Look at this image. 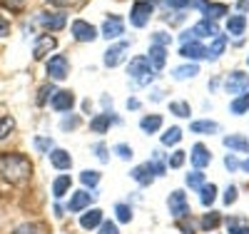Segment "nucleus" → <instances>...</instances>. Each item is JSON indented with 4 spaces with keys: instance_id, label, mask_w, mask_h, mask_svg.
I'll list each match as a JSON object with an SVG mask.
<instances>
[{
    "instance_id": "nucleus-34",
    "label": "nucleus",
    "mask_w": 249,
    "mask_h": 234,
    "mask_svg": "<svg viewBox=\"0 0 249 234\" xmlns=\"http://www.w3.org/2000/svg\"><path fill=\"white\" fill-rule=\"evenodd\" d=\"M80 182L85 184V187H97L100 172H95V169H85V172H80Z\"/></svg>"
},
{
    "instance_id": "nucleus-48",
    "label": "nucleus",
    "mask_w": 249,
    "mask_h": 234,
    "mask_svg": "<svg viewBox=\"0 0 249 234\" xmlns=\"http://www.w3.org/2000/svg\"><path fill=\"white\" fill-rule=\"evenodd\" d=\"M95 155H97V160H102V162H107V147L105 144H95Z\"/></svg>"
},
{
    "instance_id": "nucleus-35",
    "label": "nucleus",
    "mask_w": 249,
    "mask_h": 234,
    "mask_svg": "<svg viewBox=\"0 0 249 234\" xmlns=\"http://www.w3.org/2000/svg\"><path fill=\"white\" fill-rule=\"evenodd\" d=\"M184 182H187V187H190V189H199V187L204 184V175H202V169H195V172H190Z\"/></svg>"
},
{
    "instance_id": "nucleus-44",
    "label": "nucleus",
    "mask_w": 249,
    "mask_h": 234,
    "mask_svg": "<svg viewBox=\"0 0 249 234\" xmlns=\"http://www.w3.org/2000/svg\"><path fill=\"white\" fill-rule=\"evenodd\" d=\"M237 202V187L230 184L227 187V192H224V204H234Z\"/></svg>"
},
{
    "instance_id": "nucleus-17",
    "label": "nucleus",
    "mask_w": 249,
    "mask_h": 234,
    "mask_svg": "<svg viewBox=\"0 0 249 234\" xmlns=\"http://www.w3.org/2000/svg\"><path fill=\"white\" fill-rule=\"evenodd\" d=\"M192 37L197 40V37H207V35H210V37H217V23H214V20H202V23H197L192 30Z\"/></svg>"
},
{
    "instance_id": "nucleus-22",
    "label": "nucleus",
    "mask_w": 249,
    "mask_h": 234,
    "mask_svg": "<svg viewBox=\"0 0 249 234\" xmlns=\"http://www.w3.org/2000/svg\"><path fill=\"white\" fill-rule=\"evenodd\" d=\"M70 184H72L70 175H60V177L53 182V197H55V199H62V197L70 192Z\"/></svg>"
},
{
    "instance_id": "nucleus-43",
    "label": "nucleus",
    "mask_w": 249,
    "mask_h": 234,
    "mask_svg": "<svg viewBox=\"0 0 249 234\" xmlns=\"http://www.w3.org/2000/svg\"><path fill=\"white\" fill-rule=\"evenodd\" d=\"M152 45H162V48H167V45H170V35H167V33H155Z\"/></svg>"
},
{
    "instance_id": "nucleus-47",
    "label": "nucleus",
    "mask_w": 249,
    "mask_h": 234,
    "mask_svg": "<svg viewBox=\"0 0 249 234\" xmlns=\"http://www.w3.org/2000/svg\"><path fill=\"white\" fill-rule=\"evenodd\" d=\"M100 234H120V229H117L115 222H102L100 224Z\"/></svg>"
},
{
    "instance_id": "nucleus-27",
    "label": "nucleus",
    "mask_w": 249,
    "mask_h": 234,
    "mask_svg": "<svg viewBox=\"0 0 249 234\" xmlns=\"http://www.w3.org/2000/svg\"><path fill=\"white\" fill-rule=\"evenodd\" d=\"M247 28V18L244 15H232L230 20H227V33L230 35H242Z\"/></svg>"
},
{
    "instance_id": "nucleus-9",
    "label": "nucleus",
    "mask_w": 249,
    "mask_h": 234,
    "mask_svg": "<svg viewBox=\"0 0 249 234\" xmlns=\"http://www.w3.org/2000/svg\"><path fill=\"white\" fill-rule=\"evenodd\" d=\"M72 35L80 42H92L97 37V30L90 23H85V20H75V23H72Z\"/></svg>"
},
{
    "instance_id": "nucleus-4",
    "label": "nucleus",
    "mask_w": 249,
    "mask_h": 234,
    "mask_svg": "<svg viewBox=\"0 0 249 234\" xmlns=\"http://www.w3.org/2000/svg\"><path fill=\"white\" fill-rule=\"evenodd\" d=\"M152 15V3H147V0H137V3L132 5L130 10V23L135 28H144L147 25V20Z\"/></svg>"
},
{
    "instance_id": "nucleus-13",
    "label": "nucleus",
    "mask_w": 249,
    "mask_h": 234,
    "mask_svg": "<svg viewBox=\"0 0 249 234\" xmlns=\"http://www.w3.org/2000/svg\"><path fill=\"white\" fill-rule=\"evenodd\" d=\"M147 62L152 65V70H162L164 62H167V48H162V45H150Z\"/></svg>"
},
{
    "instance_id": "nucleus-3",
    "label": "nucleus",
    "mask_w": 249,
    "mask_h": 234,
    "mask_svg": "<svg viewBox=\"0 0 249 234\" xmlns=\"http://www.w3.org/2000/svg\"><path fill=\"white\" fill-rule=\"evenodd\" d=\"M167 207H170V215H172L175 219H184V217H190V202H187V197H184L182 189H175V192L170 195Z\"/></svg>"
},
{
    "instance_id": "nucleus-2",
    "label": "nucleus",
    "mask_w": 249,
    "mask_h": 234,
    "mask_svg": "<svg viewBox=\"0 0 249 234\" xmlns=\"http://www.w3.org/2000/svg\"><path fill=\"white\" fill-rule=\"evenodd\" d=\"M127 75L132 77V80H137L140 85H147V82H152V65L147 62V57L144 55H137L132 62H130V70H127Z\"/></svg>"
},
{
    "instance_id": "nucleus-14",
    "label": "nucleus",
    "mask_w": 249,
    "mask_h": 234,
    "mask_svg": "<svg viewBox=\"0 0 249 234\" xmlns=\"http://www.w3.org/2000/svg\"><path fill=\"white\" fill-rule=\"evenodd\" d=\"M95 197H97V195H90V192H85V189H80V192H75V195L70 197L68 209H70V212H82L85 207H90V202H92Z\"/></svg>"
},
{
    "instance_id": "nucleus-38",
    "label": "nucleus",
    "mask_w": 249,
    "mask_h": 234,
    "mask_svg": "<svg viewBox=\"0 0 249 234\" xmlns=\"http://www.w3.org/2000/svg\"><path fill=\"white\" fill-rule=\"evenodd\" d=\"M55 92H57V90H55V85H50V82H48V85H43V88H40V92H37V105H45Z\"/></svg>"
},
{
    "instance_id": "nucleus-50",
    "label": "nucleus",
    "mask_w": 249,
    "mask_h": 234,
    "mask_svg": "<svg viewBox=\"0 0 249 234\" xmlns=\"http://www.w3.org/2000/svg\"><path fill=\"white\" fill-rule=\"evenodd\" d=\"M224 167H227V169H232V172L239 167V162L234 160V155H227V157H224Z\"/></svg>"
},
{
    "instance_id": "nucleus-56",
    "label": "nucleus",
    "mask_w": 249,
    "mask_h": 234,
    "mask_svg": "<svg viewBox=\"0 0 249 234\" xmlns=\"http://www.w3.org/2000/svg\"><path fill=\"white\" fill-rule=\"evenodd\" d=\"M239 167H242V169H244V172H249V160H244V162H242V164H239Z\"/></svg>"
},
{
    "instance_id": "nucleus-40",
    "label": "nucleus",
    "mask_w": 249,
    "mask_h": 234,
    "mask_svg": "<svg viewBox=\"0 0 249 234\" xmlns=\"http://www.w3.org/2000/svg\"><path fill=\"white\" fill-rule=\"evenodd\" d=\"M115 215H117L120 222H130V219H132V209H130L127 204H117V207H115Z\"/></svg>"
},
{
    "instance_id": "nucleus-41",
    "label": "nucleus",
    "mask_w": 249,
    "mask_h": 234,
    "mask_svg": "<svg viewBox=\"0 0 249 234\" xmlns=\"http://www.w3.org/2000/svg\"><path fill=\"white\" fill-rule=\"evenodd\" d=\"M115 155L120 157V160H132V147H127V144H115Z\"/></svg>"
},
{
    "instance_id": "nucleus-5",
    "label": "nucleus",
    "mask_w": 249,
    "mask_h": 234,
    "mask_svg": "<svg viewBox=\"0 0 249 234\" xmlns=\"http://www.w3.org/2000/svg\"><path fill=\"white\" fill-rule=\"evenodd\" d=\"M45 70H48V75H50L53 80H65V77H68V70H70L68 57H65V55H53V57L48 60Z\"/></svg>"
},
{
    "instance_id": "nucleus-57",
    "label": "nucleus",
    "mask_w": 249,
    "mask_h": 234,
    "mask_svg": "<svg viewBox=\"0 0 249 234\" xmlns=\"http://www.w3.org/2000/svg\"><path fill=\"white\" fill-rule=\"evenodd\" d=\"M247 62H249V57H247Z\"/></svg>"
},
{
    "instance_id": "nucleus-19",
    "label": "nucleus",
    "mask_w": 249,
    "mask_h": 234,
    "mask_svg": "<svg viewBox=\"0 0 249 234\" xmlns=\"http://www.w3.org/2000/svg\"><path fill=\"white\" fill-rule=\"evenodd\" d=\"M179 55L187 57V60H202V57H204V45H199L197 40H192V42H182Z\"/></svg>"
},
{
    "instance_id": "nucleus-8",
    "label": "nucleus",
    "mask_w": 249,
    "mask_h": 234,
    "mask_svg": "<svg viewBox=\"0 0 249 234\" xmlns=\"http://www.w3.org/2000/svg\"><path fill=\"white\" fill-rule=\"evenodd\" d=\"M37 23L43 25L45 30H62V28H65V23H68V18L62 15V13H40Z\"/></svg>"
},
{
    "instance_id": "nucleus-16",
    "label": "nucleus",
    "mask_w": 249,
    "mask_h": 234,
    "mask_svg": "<svg viewBox=\"0 0 249 234\" xmlns=\"http://www.w3.org/2000/svg\"><path fill=\"white\" fill-rule=\"evenodd\" d=\"M190 160H192V164H195L197 169H202V167H207V164L212 162V155H210V150H207L204 144H195Z\"/></svg>"
},
{
    "instance_id": "nucleus-46",
    "label": "nucleus",
    "mask_w": 249,
    "mask_h": 234,
    "mask_svg": "<svg viewBox=\"0 0 249 234\" xmlns=\"http://www.w3.org/2000/svg\"><path fill=\"white\" fill-rule=\"evenodd\" d=\"M230 234H249V227L242 222H230Z\"/></svg>"
},
{
    "instance_id": "nucleus-42",
    "label": "nucleus",
    "mask_w": 249,
    "mask_h": 234,
    "mask_svg": "<svg viewBox=\"0 0 249 234\" xmlns=\"http://www.w3.org/2000/svg\"><path fill=\"white\" fill-rule=\"evenodd\" d=\"M182 164H184V152H182V150L172 152V157H170V167H172V169H179Z\"/></svg>"
},
{
    "instance_id": "nucleus-52",
    "label": "nucleus",
    "mask_w": 249,
    "mask_h": 234,
    "mask_svg": "<svg viewBox=\"0 0 249 234\" xmlns=\"http://www.w3.org/2000/svg\"><path fill=\"white\" fill-rule=\"evenodd\" d=\"M164 3H167L170 8H187V5H190V0H164Z\"/></svg>"
},
{
    "instance_id": "nucleus-33",
    "label": "nucleus",
    "mask_w": 249,
    "mask_h": 234,
    "mask_svg": "<svg viewBox=\"0 0 249 234\" xmlns=\"http://www.w3.org/2000/svg\"><path fill=\"white\" fill-rule=\"evenodd\" d=\"M179 140H182V130H179V127H170V130L162 135V144H167V147L170 144H177Z\"/></svg>"
},
{
    "instance_id": "nucleus-24",
    "label": "nucleus",
    "mask_w": 249,
    "mask_h": 234,
    "mask_svg": "<svg viewBox=\"0 0 249 234\" xmlns=\"http://www.w3.org/2000/svg\"><path fill=\"white\" fill-rule=\"evenodd\" d=\"M112 122H115V117H110L107 112H105V115H97V117L90 122V130L97 132V135H102V132H107V130H110V125H112Z\"/></svg>"
},
{
    "instance_id": "nucleus-29",
    "label": "nucleus",
    "mask_w": 249,
    "mask_h": 234,
    "mask_svg": "<svg viewBox=\"0 0 249 234\" xmlns=\"http://www.w3.org/2000/svg\"><path fill=\"white\" fill-rule=\"evenodd\" d=\"M140 127H142V132H157L160 127H162V117L160 115H150V117H142V122H140Z\"/></svg>"
},
{
    "instance_id": "nucleus-25",
    "label": "nucleus",
    "mask_w": 249,
    "mask_h": 234,
    "mask_svg": "<svg viewBox=\"0 0 249 234\" xmlns=\"http://www.w3.org/2000/svg\"><path fill=\"white\" fill-rule=\"evenodd\" d=\"M217 199V184H202L199 187V202L204 207H212Z\"/></svg>"
},
{
    "instance_id": "nucleus-18",
    "label": "nucleus",
    "mask_w": 249,
    "mask_h": 234,
    "mask_svg": "<svg viewBox=\"0 0 249 234\" xmlns=\"http://www.w3.org/2000/svg\"><path fill=\"white\" fill-rule=\"evenodd\" d=\"M127 42H120V45H115V48H110L107 53H105V65L107 68H115V65H120L122 62V57H124V53H127Z\"/></svg>"
},
{
    "instance_id": "nucleus-28",
    "label": "nucleus",
    "mask_w": 249,
    "mask_h": 234,
    "mask_svg": "<svg viewBox=\"0 0 249 234\" xmlns=\"http://www.w3.org/2000/svg\"><path fill=\"white\" fill-rule=\"evenodd\" d=\"M202 13L207 15V20H217V18L227 15V5H219V3H204Z\"/></svg>"
},
{
    "instance_id": "nucleus-7",
    "label": "nucleus",
    "mask_w": 249,
    "mask_h": 234,
    "mask_svg": "<svg viewBox=\"0 0 249 234\" xmlns=\"http://www.w3.org/2000/svg\"><path fill=\"white\" fill-rule=\"evenodd\" d=\"M55 48H57V40L53 35H40L37 42H35V48H33V57L35 60H45Z\"/></svg>"
},
{
    "instance_id": "nucleus-37",
    "label": "nucleus",
    "mask_w": 249,
    "mask_h": 234,
    "mask_svg": "<svg viewBox=\"0 0 249 234\" xmlns=\"http://www.w3.org/2000/svg\"><path fill=\"white\" fill-rule=\"evenodd\" d=\"M170 112L177 115V117H190L192 115V110H190L187 102H170Z\"/></svg>"
},
{
    "instance_id": "nucleus-10",
    "label": "nucleus",
    "mask_w": 249,
    "mask_h": 234,
    "mask_svg": "<svg viewBox=\"0 0 249 234\" xmlns=\"http://www.w3.org/2000/svg\"><path fill=\"white\" fill-rule=\"evenodd\" d=\"M124 33V23H122V18L120 15H110L105 23H102V35H105L107 40H115Z\"/></svg>"
},
{
    "instance_id": "nucleus-53",
    "label": "nucleus",
    "mask_w": 249,
    "mask_h": 234,
    "mask_svg": "<svg viewBox=\"0 0 249 234\" xmlns=\"http://www.w3.org/2000/svg\"><path fill=\"white\" fill-rule=\"evenodd\" d=\"M77 125H80V120L77 117H70V120H62L60 127H62V130H70V127H77Z\"/></svg>"
},
{
    "instance_id": "nucleus-36",
    "label": "nucleus",
    "mask_w": 249,
    "mask_h": 234,
    "mask_svg": "<svg viewBox=\"0 0 249 234\" xmlns=\"http://www.w3.org/2000/svg\"><path fill=\"white\" fill-rule=\"evenodd\" d=\"M219 222H222V217H219V212H210V215H204V219H202V229H217L219 227Z\"/></svg>"
},
{
    "instance_id": "nucleus-23",
    "label": "nucleus",
    "mask_w": 249,
    "mask_h": 234,
    "mask_svg": "<svg viewBox=\"0 0 249 234\" xmlns=\"http://www.w3.org/2000/svg\"><path fill=\"white\" fill-rule=\"evenodd\" d=\"M190 130L197 132V135H210V132H219V125L212 122V120H197L190 125Z\"/></svg>"
},
{
    "instance_id": "nucleus-11",
    "label": "nucleus",
    "mask_w": 249,
    "mask_h": 234,
    "mask_svg": "<svg viewBox=\"0 0 249 234\" xmlns=\"http://www.w3.org/2000/svg\"><path fill=\"white\" fill-rule=\"evenodd\" d=\"M48 157H50V164H53L55 169H70V167H72V157H70L68 150L53 147V150L48 152Z\"/></svg>"
},
{
    "instance_id": "nucleus-31",
    "label": "nucleus",
    "mask_w": 249,
    "mask_h": 234,
    "mask_svg": "<svg viewBox=\"0 0 249 234\" xmlns=\"http://www.w3.org/2000/svg\"><path fill=\"white\" fill-rule=\"evenodd\" d=\"M13 130H15V120L10 115H3L0 117V140H5Z\"/></svg>"
},
{
    "instance_id": "nucleus-39",
    "label": "nucleus",
    "mask_w": 249,
    "mask_h": 234,
    "mask_svg": "<svg viewBox=\"0 0 249 234\" xmlns=\"http://www.w3.org/2000/svg\"><path fill=\"white\" fill-rule=\"evenodd\" d=\"M13 234H43V229H40V224H33V222H25L13 229Z\"/></svg>"
},
{
    "instance_id": "nucleus-21",
    "label": "nucleus",
    "mask_w": 249,
    "mask_h": 234,
    "mask_svg": "<svg viewBox=\"0 0 249 234\" xmlns=\"http://www.w3.org/2000/svg\"><path fill=\"white\" fill-rule=\"evenodd\" d=\"M224 147H230V150H237V152H249V140L244 135H227L224 140Z\"/></svg>"
},
{
    "instance_id": "nucleus-26",
    "label": "nucleus",
    "mask_w": 249,
    "mask_h": 234,
    "mask_svg": "<svg viewBox=\"0 0 249 234\" xmlns=\"http://www.w3.org/2000/svg\"><path fill=\"white\" fill-rule=\"evenodd\" d=\"M224 45H227V42H224V37H222V35H217V37L210 42V48H204V57L217 60V57L224 53Z\"/></svg>"
},
{
    "instance_id": "nucleus-20",
    "label": "nucleus",
    "mask_w": 249,
    "mask_h": 234,
    "mask_svg": "<svg viewBox=\"0 0 249 234\" xmlns=\"http://www.w3.org/2000/svg\"><path fill=\"white\" fill-rule=\"evenodd\" d=\"M100 224H102V212L100 209H88L85 215L80 217V227L82 229H95Z\"/></svg>"
},
{
    "instance_id": "nucleus-32",
    "label": "nucleus",
    "mask_w": 249,
    "mask_h": 234,
    "mask_svg": "<svg viewBox=\"0 0 249 234\" xmlns=\"http://www.w3.org/2000/svg\"><path fill=\"white\" fill-rule=\"evenodd\" d=\"M197 72H199V68H197V65H182V68H175V72H172V75H175L177 80H187V77H195Z\"/></svg>"
},
{
    "instance_id": "nucleus-49",
    "label": "nucleus",
    "mask_w": 249,
    "mask_h": 234,
    "mask_svg": "<svg viewBox=\"0 0 249 234\" xmlns=\"http://www.w3.org/2000/svg\"><path fill=\"white\" fill-rule=\"evenodd\" d=\"M35 147H37V150H53V140H43V137H37L35 140Z\"/></svg>"
},
{
    "instance_id": "nucleus-55",
    "label": "nucleus",
    "mask_w": 249,
    "mask_h": 234,
    "mask_svg": "<svg viewBox=\"0 0 249 234\" xmlns=\"http://www.w3.org/2000/svg\"><path fill=\"white\" fill-rule=\"evenodd\" d=\"M127 108H132V110H137V108H140V102H137V100H127Z\"/></svg>"
},
{
    "instance_id": "nucleus-1",
    "label": "nucleus",
    "mask_w": 249,
    "mask_h": 234,
    "mask_svg": "<svg viewBox=\"0 0 249 234\" xmlns=\"http://www.w3.org/2000/svg\"><path fill=\"white\" fill-rule=\"evenodd\" d=\"M33 175V164L25 155L18 152H5L0 155V177L8 180L10 184H23Z\"/></svg>"
},
{
    "instance_id": "nucleus-54",
    "label": "nucleus",
    "mask_w": 249,
    "mask_h": 234,
    "mask_svg": "<svg viewBox=\"0 0 249 234\" xmlns=\"http://www.w3.org/2000/svg\"><path fill=\"white\" fill-rule=\"evenodd\" d=\"M50 5H57V8H65V5H70L72 0H48Z\"/></svg>"
},
{
    "instance_id": "nucleus-12",
    "label": "nucleus",
    "mask_w": 249,
    "mask_h": 234,
    "mask_svg": "<svg viewBox=\"0 0 249 234\" xmlns=\"http://www.w3.org/2000/svg\"><path fill=\"white\" fill-rule=\"evenodd\" d=\"M72 105H75V95L70 90H60V92L53 95V110H57V112L72 110Z\"/></svg>"
},
{
    "instance_id": "nucleus-15",
    "label": "nucleus",
    "mask_w": 249,
    "mask_h": 234,
    "mask_svg": "<svg viewBox=\"0 0 249 234\" xmlns=\"http://www.w3.org/2000/svg\"><path fill=\"white\" fill-rule=\"evenodd\" d=\"M130 177L135 180V182H140V184H152V180H155V172H152V167H150V162H144V164H137L132 172H130Z\"/></svg>"
},
{
    "instance_id": "nucleus-30",
    "label": "nucleus",
    "mask_w": 249,
    "mask_h": 234,
    "mask_svg": "<svg viewBox=\"0 0 249 234\" xmlns=\"http://www.w3.org/2000/svg\"><path fill=\"white\" fill-rule=\"evenodd\" d=\"M249 110V92H242L234 102H232V112L234 115H244Z\"/></svg>"
},
{
    "instance_id": "nucleus-6",
    "label": "nucleus",
    "mask_w": 249,
    "mask_h": 234,
    "mask_svg": "<svg viewBox=\"0 0 249 234\" xmlns=\"http://www.w3.org/2000/svg\"><path fill=\"white\" fill-rule=\"evenodd\" d=\"M247 90H249V75L234 70L230 77H227V92H230V95H242Z\"/></svg>"
},
{
    "instance_id": "nucleus-45",
    "label": "nucleus",
    "mask_w": 249,
    "mask_h": 234,
    "mask_svg": "<svg viewBox=\"0 0 249 234\" xmlns=\"http://www.w3.org/2000/svg\"><path fill=\"white\" fill-rule=\"evenodd\" d=\"M0 3H3L8 10H23V5H25V0H0Z\"/></svg>"
},
{
    "instance_id": "nucleus-51",
    "label": "nucleus",
    "mask_w": 249,
    "mask_h": 234,
    "mask_svg": "<svg viewBox=\"0 0 249 234\" xmlns=\"http://www.w3.org/2000/svg\"><path fill=\"white\" fill-rule=\"evenodd\" d=\"M8 33H10V23H8L3 15H0V37H5Z\"/></svg>"
}]
</instances>
